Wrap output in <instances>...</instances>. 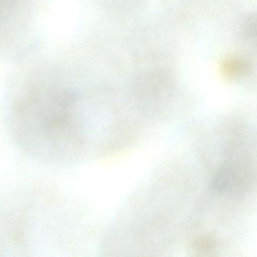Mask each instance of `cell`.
<instances>
[{
	"label": "cell",
	"instance_id": "cell-1",
	"mask_svg": "<svg viewBox=\"0 0 257 257\" xmlns=\"http://www.w3.org/2000/svg\"><path fill=\"white\" fill-rule=\"evenodd\" d=\"M255 179V164L250 154L236 152L218 168L212 179L211 189L219 195L238 198L252 189Z\"/></svg>",
	"mask_w": 257,
	"mask_h": 257
},
{
	"label": "cell",
	"instance_id": "cell-2",
	"mask_svg": "<svg viewBox=\"0 0 257 257\" xmlns=\"http://www.w3.org/2000/svg\"><path fill=\"white\" fill-rule=\"evenodd\" d=\"M225 73L233 78L244 76L249 70V63L240 58H231L225 62Z\"/></svg>",
	"mask_w": 257,
	"mask_h": 257
},
{
	"label": "cell",
	"instance_id": "cell-3",
	"mask_svg": "<svg viewBox=\"0 0 257 257\" xmlns=\"http://www.w3.org/2000/svg\"><path fill=\"white\" fill-rule=\"evenodd\" d=\"M216 241L210 236H201L194 241L195 250L201 252H208L213 250L216 246Z\"/></svg>",
	"mask_w": 257,
	"mask_h": 257
},
{
	"label": "cell",
	"instance_id": "cell-4",
	"mask_svg": "<svg viewBox=\"0 0 257 257\" xmlns=\"http://www.w3.org/2000/svg\"><path fill=\"white\" fill-rule=\"evenodd\" d=\"M245 37L248 40L255 39V19L254 16H249L245 22L243 27Z\"/></svg>",
	"mask_w": 257,
	"mask_h": 257
}]
</instances>
